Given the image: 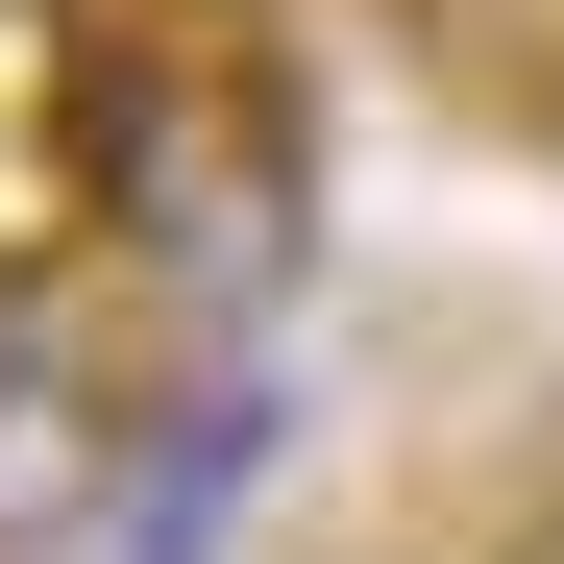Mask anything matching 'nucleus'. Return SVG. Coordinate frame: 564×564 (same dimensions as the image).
Returning <instances> with one entry per match:
<instances>
[{"label": "nucleus", "mask_w": 564, "mask_h": 564, "mask_svg": "<svg viewBox=\"0 0 564 564\" xmlns=\"http://www.w3.org/2000/svg\"><path fill=\"white\" fill-rule=\"evenodd\" d=\"M148 295H50V270H0V564L99 540L148 491Z\"/></svg>", "instance_id": "1"}, {"label": "nucleus", "mask_w": 564, "mask_h": 564, "mask_svg": "<svg viewBox=\"0 0 564 564\" xmlns=\"http://www.w3.org/2000/svg\"><path fill=\"white\" fill-rule=\"evenodd\" d=\"M270 466H295V393H270V368H197V417L148 442V491H123L99 540H123V564H221V540H246V491H270Z\"/></svg>", "instance_id": "2"}]
</instances>
